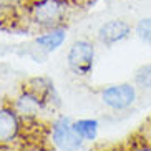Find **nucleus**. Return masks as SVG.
<instances>
[{"label":"nucleus","mask_w":151,"mask_h":151,"mask_svg":"<svg viewBox=\"0 0 151 151\" xmlns=\"http://www.w3.org/2000/svg\"><path fill=\"white\" fill-rule=\"evenodd\" d=\"M134 33L143 43H146L151 47V17L139 18L134 27Z\"/></svg>","instance_id":"10"},{"label":"nucleus","mask_w":151,"mask_h":151,"mask_svg":"<svg viewBox=\"0 0 151 151\" xmlns=\"http://www.w3.org/2000/svg\"><path fill=\"white\" fill-rule=\"evenodd\" d=\"M134 83L143 90H151V63H146L136 70Z\"/></svg>","instance_id":"11"},{"label":"nucleus","mask_w":151,"mask_h":151,"mask_svg":"<svg viewBox=\"0 0 151 151\" xmlns=\"http://www.w3.org/2000/svg\"><path fill=\"white\" fill-rule=\"evenodd\" d=\"M65 40H67V28L57 27L45 30L42 35H38L35 38V43L38 45V48L45 50V52H55L62 47Z\"/></svg>","instance_id":"8"},{"label":"nucleus","mask_w":151,"mask_h":151,"mask_svg":"<svg viewBox=\"0 0 151 151\" xmlns=\"http://www.w3.org/2000/svg\"><path fill=\"white\" fill-rule=\"evenodd\" d=\"M25 151H47V150L42 148V146H30V148H27Z\"/></svg>","instance_id":"13"},{"label":"nucleus","mask_w":151,"mask_h":151,"mask_svg":"<svg viewBox=\"0 0 151 151\" xmlns=\"http://www.w3.org/2000/svg\"><path fill=\"white\" fill-rule=\"evenodd\" d=\"M98 121L93 118H81V120L73 121V129L83 141H93L98 136Z\"/></svg>","instance_id":"9"},{"label":"nucleus","mask_w":151,"mask_h":151,"mask_svg":"<svg viewBox=\"0 0 151 151\" xmlns=\"http://www.w3.org/2000/svg\"><path fill=\"white\" fill-rule=\"evenodd\" d=\"M68 68L78 76L91 73L95 63V45L88 40H76L68 50Z\"/></svg>","instance_id":"2"},{"label":"nucleus","mask_w":151,"mask_h":151,"mask_svg":"<svg viewBox=\"0 0 151 151\" xmlns=\"http://www.w3.org/2000/svg\"><path fill=\"white\" fill-rule=\"evenodd\" d=\"M129 151H151V145H139V146L131 148Z\"/></svg>","instance_id":"12"},{"label":"nucleus","mask_w":151,"mask_h":151,"mask_svg":"<svg viewBox=\"0 0 151 151\" xmlns=\"http://www.w3.org/2000/svg\"><path fill=\"white\" fill-rule=\"evenodd\" d=\"M101 100L108 108L121 111L129 108L136 100V90L131 83L110 85L101 91Z\"/></svg>","instance_id":"5"},{"label":"nucleus","mask_w":151,"mask_h":151,"mask_svg":"<svg viewBox=\"0 0 151 151\" xmlns=\"http://www.w3.org/2000/svg\"><path fill=\"white\" fill-rule=\"evenodd\" d=\"M23 120L18 116L14 106L0 108V146H7L14 143L20 134Z\"/></svg>","instance_id":"6"},{"label":"nucleus","mask_w":151,"mask_h":151,"mask_svg":"<svg viewBox=\"0 0 151 151\" xmlns=\"http://www.w3.org/2000/svg\"><path fill=\"white\" fill-rule=\"evenodd\" d=\"M129 35H131V25L124 20H120V18L105 22L96 32L98 40L106 47H111V45L126 40Z\"/></svg>","instance_id":"7"},{"label":"nucleus","mask_w":151,"mask_h":151,"mask_svg":"<svg viewBox=\"0 0 151 151\" xmlns=\"http://www.w3.org/2000/svg\"><path fill=\"white\" fill-rule=\"evenodd\" d=\"M12 106L23 121H33L45 111V108L48 106V101L42 93L28 86L27 90L20 91V95L14 100Z\"/></svg>","instance_id":"3"},{"label":"nucleus","mask_w":151,"mask_h":151,"mask_svg":"<svg viewBox=\"0 0 151 151\" xmlns=\"http://www.w3.org/2000/svg\"><path fill=\"white\" fill-rule=\"evenodd\" d=\"M52 141L60 151H80L85 143L73 129V121L68 116H60L52 123Z\"/></svg>","instance_id":"4"},{"label":"nucleus","mask_w":151,"mask_h":151,"mask_svg":"<svg viewBox=\"0 0 151 151\" xmlns=\"http://www.w3.org/2000/svg\"><path fill=\"white\" fill-rule=\"evenodd\" d=\"M70 9L68 0H32L27 5V20L42 30L63 27Z\"/></svg>","instance_id":"1"}]
</instances>
